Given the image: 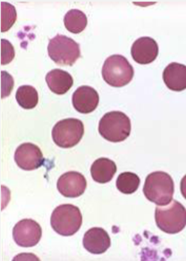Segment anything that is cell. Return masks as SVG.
Masks as SVG:
<instances>
[{
    "label": "cell",
    "instance_id": "cell-4",
    "mask_svg": "<svg viewBox=\"0 0 186 261\" xmlns=\"http://www.w3.org/2000/svg\"><path fill=\"white\" fill-rule=\"evenodd\" d=\"M155 219L158 227L168 234H176L186 226V210L183 205L173 200L165 206L156 208Z\"/></svg>",
    "mask_w": 186,
    "mask_h": 261
},
{
    "label": "cell",
    "instance_id": "cell-21",
    "mask_svg": "<svg viewBox=\"0 0 186 261\" xmlns=\"http://www.w3.org/2000/svg\"><path fill=\"white\" fill-rule=\"evenodd\" d=\"M2 65L9 64L10 62L13 61L15 58V51L13 45L6 39H2Z\"/></svg>",
    "mask_w": 186,
    "mask_h": 261
},
{
    "label": "cell",
    "instance_id": "cell-22",
    "mask_svg": "<svg viewBox=\"0 0 186 261\" xmlns=\"http://www.w3.org/2000/svg\"><path fill=\"white\" fill-rule=\"evenodd\" d=\"M181 193L186 200V175L182 178L180 184Z\"/></svg>",
    "mask_w": 186,
    "mask_h": 261
},
{
    "label": "cell",
    "instance_id": "cell-9",
    "mask_svg": "<svg viewBox=\"0 0 186 261\" xmlns=\"http://www.w3.org/2000/svg\"><path fill=\"white\" fill-rule=\"evenodd\" d=\"M15 161L20 169L31 171L42 167L45 162V158L39 146L26 142L17 147L15 153Z\"/></svg>",
    "mask_w": 186,
    "mask_h": 261
},
{
    "label": "cell",
    "instance_id": "cell-5",
    "mask_svg": "<svg viewBox=\"0 0 186 261\" xmlns=\"http://www.w3.org/2000/svg\"><path fill=\"white\" fill-rule=\"evenodd\" d=\"M134 69L122 55H111L102 67V77L110 86L121 88L130 83L134 77Z\"/></svg>",
    "mask_w": 186,
    "mask_h": 261
},
{
    "label": "cell",
    "instance_id": "cell-13",
    "mask_svg": "<svg viewBox=\"0 0 186 261\" xmlns=\"http://www.w3.org/2000/svg\"><path fill=\"white\" fill-rule=\"evenodd\" d=\"M110 244L111 242L108 232L101 227L91 228L83 237V247L92 254H103L108 251Z\"/></svg>",
    "mask_w": 186,
    "mask_h": 261
},
{
    "label": "cell",
    "instance_id": "cell-7",
    "mask_svg": "<svg viewBox=\"0 0 186 261\" xmlns=\"http://www.w3.org/2000/svg\"><path fill=\"white\" fill-rule=\"evenodd\" d=\"M84 134V125L80 120L67 118L53 126L52 137L57 146L70 148L78 145Z\"/></svg>",
    "mask_w": 186,
    "mask_h": 261
},
{
    "label": "cell",
    "instance_id": "cell-11",
    "mask_svg": "<svg viewBox=\"0 0 186 261\" xmlns=\"http://www.w3.org/2000/svg\"><path fill=\"white\" fill-rule=\"evenodd\" d=\"M131 54L136 63L149 64L155 61L159 55V45L152 38L140 37L132 45Z\"/></svg>",
    "mask_w": 186,
    "mask_h": 261
},
{
    "label": "cell",
    "instance_id": "cell-19",
    "mask_svg": "<svg viewBox=\"0 0 186 261\" xmlns=\"http://www.w3.org/2000/svg\"><path fill=\"white\" fill-rule=\"evenodd\" d=\"M140 179L138 175L133 172H122L116 179V188L125 194H132L139 188Z\"/></svg>",
    "mask_w": 186,
    "mask_h": 261
},
{
    "label": "cell",
    "instance_id": "cell-6",
    "mask_svg": "<svg viewBox=\"0 0 186 261\" xmlns=\"http://www.w3.org/2000/svg\"><path fill=\"white\" fill-rule=\"evenodd\" d=\"M47 51L50 59L60 66H72L80 57L79 44L63 35H56L50 39Z\"/></svg>",
    "mask_w": 186,
    "mask_h": 261
},
{
    "label": "cell",
    "instance_id": "cell-2",
    "mask_svg": "<svg viewBox=\"0 0 186 261\" xmlns=\"http://www.w3.org/2000/svg\"><path fill=\"white\" fill-rule=\"evenodd\" d=\"M131 129L130 118L122 112H108L99 121V134L109 142H123L130 136Z\"/></svg>",
    "mask_w": 186,
    "mask_h": 261
},
{
    "label": "cell",
    "instance_id": "cell-14",
    "mask_svg": "<svg viewBox=\"0 0 186 261\" xmlns=\"http://www.w3.org/2000/svg\"><path fill=\"white\" fill-rule=\"evenodd\" d=\"M163 80L168 89L180 92L186 89V66L171 63L163 72Z\"/></svg>",
    "mask_w": 186,
    "mask_h": 261
},
{
    "label": "cell",
    "instance_id": "cell-10",
    "mask_svg": "<svg viewBox=\"0 0 186 261\" xmlns=\"http://www.w3.org/2000/svg\"><path fill=\"white\" fill-rule=\"evenodd\" d=\"M87 182L81 173L78 172H68L59 177L57 181V189L61 194L68 198H76L86 191Z\"/></svg>",
    "mask_w": 186,
    "mask_h": 261
},
{
    "label": "cell",
    "instance_id": "cell-12",
    "mask_svg": "<svg viewBox=\"0 0 186 261\" xmlns=\"http://www.w3.org/2000/svg\"><path fill=\"white\" fill-rule=\"evenodd\" d=\"M72 103L79 113H91L99 105V93L92 87L80 86L73 93Z\"/></svg>",
    "mask_w": 186,
    "mask_h": 261
},
{
    "label": "cell",
    "instance_id": "cell-1",
    "mask_svg": "<svg viewBox=\"0 0 186 261\" xmlns=\"http://www.w3.org/2000/svg\"><path fill=\"white\" fill-rule=\"evenodd\" d=\"M174 183L169 174L154 172L148 175L143 186V194L148 200L158 205H168L173 199Z\"/></svg>",
    "mask_w": 186,
    "mask_h": 261
},
{
    "label": "cell",
    "instance_id": "cell-8",
    "mask_svg": "<svg viewBox=\"0 0 186 261\" xmlns=\"http://www.w3.org/2000/svg\"><path fill=\"white\" fill-rule=\"evenodd\" d=\"M12 233L16 244L29 248L39 243L42 238V230L41 226L34 220L26 218L15 224Z\"/></svg>",
    "mask_w": 186,
    "mask_h": 261
},
{
    "label": "cell",
    "instance_id": "cell-20",
    "mask_svg": "<svg viewBox=\"0 0 186 261\" xmlns=\"http://www.w3.org/2000/svg\"><path fill=\"white\" fill-rule=\"evenodd\" d=\"M1 31L3 33L9 31L17 20V12L15 6L5 2L1 3Z\"/></svg>",
    "mask_w": 186,
    "mask_h": 261
},
{
    "label": "cell",
    "instance_id": "cell-15",
    "mask_svg": "<svg viewBox=\"0 0 186 261\" xmlns=\"http://www.w3.org/2000/svg\"><path fill=\"white\" fill-rule=\"evenodd\" d=\"M49 89L57 95H63L73 86V77L70 73L62 69L50 71L45 77Z\"/></svg>",
    "mask_w": 186,
    "mask_h": 261
},
{
    "label": "cell",
    "instance_id": "cell-18",
    "mask_svg": "<svg viewBox=\"0 0 186 261\" xmlns=\"http://www.w3.org/2000/svg\"><path fill=\"white\" fill-rule=\"evenodd\" d=\"M16 99L19 106L24 109H33L39 102V94L34 87L23 85L16 92Z\"/></svg>",
    "mask_w": 186,
    "mask_h": 261
},
{
    "label": "cell",
    "instance_id": "cell-17",
    "mask_svg": "<svg viewBox=\"0 0 186 261\" xmlns=\"http://www.w3.org/2000/svg\"><path fill=\"white\" fill-rule=\"evenodd\" d=\"M64 24L68 31L78 34L87 26V17L82 11L72 9L65 15Z\"/></svg>",
    "mask_w": 186,
    "mask_h": 261
},
{
    "label": "cell",
    "instance_id": "cell-16",
    "mask_svg": "<svg viewBox=\"0 0 186 261\" xmlns=\"http://www.w3.org/2000/svg\"><path fill=\"white\" fill-rule=\"evenodd\" d=\"M117 167L114 161L106 158L96 160L91 167L90 172L93 180L100 184H105L113 179Z\"/></svg>",
    "mask_w": 186,
    "mask_h": 261
},
{
    "label": "cell",
    "instance_id": "cell-3",
    "mask_svg": "<svg viewBox=\"0 0 186 261\" xmlns=\"http://www.w3.org/2000/svg\"><path fill=\"white\" fill-rule=\"evenodd\" d=\"M83 223L80 210L71 204L60 205L55 208L50 218L52 228L59 235L70 237L76 233Z\"/></svg>",
    "mask_w": 186,
    "mask_h": 261
}]
</instances>
